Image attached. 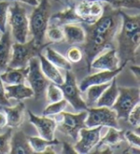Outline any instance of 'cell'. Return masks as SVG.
Wrapping results in <instances>:
<instances>
[{"label":"cell","instance_id":"6da1fadb","mask_svg":"<svg viewBox=\"0 0 140 154\" xmlns=\"http://www.w3.org/2000/svg\"><path fill=\"white\" fill-rule=\"evenodd\" d=\"M120 25V9H114L109 4L104 6L103 14L98 19L93 23H87L85 39L82 45L88 68L91 61L111 44Z\"/></svg>","mask_w":140,"mask_h":154},{"label":"cell","instance_id":"7a4b0ae2","mask_svg":"<svg viewBox=\"0 0 140 154\" xmlns=\"http://www.w3.org/2000/svg\"><path fill=\"white\" fill-rule=\"evenodd\" d=\"M50 10L49 0H40L29 18V32L33 36L35 43L39 46L43 45L50 17Z\"/></svg>","mask_w":140,"mask_h":154},{"label":"cell","instance_id":"3957f363","mask_svg":"<svg viewBox=\"0 0 140 154\" xmlns=\"http://www.w3.org/2000/svg\"><path fill=\"white\" fill-rule=\"evenodd\" d=\"M116 35L119 45L117 55L123 61L122 65L125 66L129 61L136 60L140 43V29L131 31L121 28Z\"/></svg>","mask_w":140,"mask_h":154},{"label":"cell","instance_id":"277c9868","mask_svg":"<svg viewBox=\"0 0 140 154\" xmlns=\"http://www.w3.org/2000/svg\"><path fill=\"white\" fill-rule=\"evenodd\" d=\"M14 2L13 6L9 7L8 21L15 42L23 43L27 41L29 35V18L26 9L18 2Z\"/></svg>","mask_w":140,"mask_h":154},{"label":"cell","instance_id":"5b68a950","mask_svg":"<svg viewBox=\"0 0 140 154\" xmlns=\"http://www.w3.org/2000/svg\"><path fill=\"white\" fill-rule=\"evenodd\" d=\"M88 116L87 110L80 111V113L73 114L62 111L56 115L55 121L57 122V128L62 133L72 137L76 141L79 137L80 130L85 126V119Z\"/></svg>","mask_w":140,"mask_h":154},{"label":"cell","instance_id":"8992f818","mask_svg":"<svg viewBox=\"0 0 140 154\" xmlns=\"http://www.w3.org/2000/svg\"><path fill=\"white\" fill-rule=\"evenodd\" d=\"M119 94L111 108L118 119L127 120L131 111L140 102V90L136 87H118Z\"/></svg>","mask_w":140,"mask_h":154},{"label":"cell","instance_id":"52a82bcc","mask_svg":"<svg viewBox=\"0 0 140 154\" xmlns=\"http://www.w3.org/2000/svg\"><path fill=\"white\" fill-rule=\"evenodd\" d=\"M41 46L35 43L34 39L23 43L15 42L12 44V56L8 68H23L28 66L30 60L39 56Z\"/></svg>","mask_w":140,"mask_h":154},{"label":"cell","instance_id":"ba28073f","mask_svg":"<svg viewBox=\"0 0 140 154\" xmlns=\"http://www.w3.org/2000/svg\"><path fill=\"white\" fill-rule=\"evenodd\" d=\"M88 116L85 119V126H109L118 128V118L115 111L106 106L101 107H89L88 108Z\"/></svg>","mask_w":140,"mask_h":154},{"label":"cell","instance_id":"9c48e42d","mask_svg":"<svg viewBox=\"0 0 140 154\" xmlns=\"http://www.w3.org/2000/svg\"><path fill=\"white\" fill-rule=\"evenodd\" d=\"M26 81L29 82L30 87L34 91V96L37 100L43 96L49 82L40 69L39 57H34L30 60L28 63Z\"/></svg>","mask_w":140,"mask_h":154},{"label":"cell","instance_id":"30bf717a","mask_svg":"<svg viewBox=\"0 0 140 154\" xmlns=\"http://www.w3.org/2000/svg\"><path fill=\"white\" fill-rule=\"evenodd\" d=\"M61 87L63 98L67 100L73 106V108L76 111H82V110H88V105L85 104V102L83 100L81 96V90L77 85L76 78L74 74L67 70L65 73V79H64L63 83L62 85H59Z\"/></svg>","mask_w":140,"mask_h":154},{"label":"cell","instance_id":"8fae6325","mask_svg":"<svg viewBox=\"0 0 140 154\" xmlns=\"http://www.w3.org/2000/svg\"><path fill=\"white\" fill-rule=\"evenodd\" d=\"M102 126L95 127H84L80 130V140L73 147L77 153H88L93 147H95L101 139Z\"/></svg>","mask_w":140,"mask_h":154},{"label":"cell","instance_id":"7c38bea8","mask_svg":"<svg viewBox=\"0 0 140 154\" xmlns=\"http://www.w3.org/2000/svg\"><path fill=\"white\" fill-rule=\"evenodd\" d=\"M104 11V6L100 1L94 0H80L75 6V12L84 22L90 24L98 19Z\"/></svg>","mask_w":140,"mask_h":154},{"label":"cell","instance_id":"4fadbf2b","mask_svg":"<svg viewBox=\"0 0 140 154\" xmlns=\"http://www.w3.org/2000/svg\"><path fill=\"white\" fill-rule=\"evenodd\" d=\"M30 123L33 124L39 132L41 138L45 140H55V131L57 128V122L53 119L48 118V116L39 117L28 111Z\"/></svg>","mask_w":140,"mask_h":154},{"label":"cell","instance_id":"5bb4252c","mask_svg":"<svg viewBox=\"0 0 140 154\" xmlns=\"http://www.w3.org/2000/svg\"><path fill=\"white\" fill-rule=\"evenodd\" d=\"M119 62L120 60L117 52L114 49H110L91 61L89 70L95 69L100 71H113L119 68Z\"/></svg>","mask_w":140,"mask_h":154},{"label":"cell","instance_id":"9a60e30c","mask_svg":"<svg viewBox=\"0 0 140 154\" xmlns=\"http://www.w3.org/2000/svg\"><path fill=\"white\" fill-rule=\"evenodd\" d=\"M124 65L117 68L116 70L113 71H101L99 73L92 74V75L85 77L82 82H81L79 89L81 92H84L85 89L90 85H95V84H103L111 82V79L115 78L118 74L121 73L123 70Z\"/></svg>","mask_w":140,"mask_h":154},{"label":"cell","instance_id":"2e32d148","mask_svg":"<svg viewBox=\"0 0 140 154\" xmlns=\"http://www.w3.org/2000/svg\"><path fill=\"white\" fill-rule=\"evenodd\" d=\"M10 153L13 154L35 153L29 143L28 136H26L22 131H18L13 137H11Z\"/></svg>","mask_w":140,"mask_h":154},{"label":"cell","instance_id":"e0dca14e","mask_svg":"<svg viewBox=\"0 0 140 154\" xmlns=\"http://www.w3.org/2000/svg\"><path fill=\"white\" fill-rule=\"evenodd\" d=\"M28 66L23 68H7L4 72H0V79L6 85L24 83L26 82Z\"/></svg>","mask_w":140,"mask_h":154},{"label":"cell","instance_id":"ac0fdd59","mask_svg":"<svg viewBox=\"0 0 140 154\" xmlns=\"http://www.w3.org/2000/svg\"><path fill=\"white\" fill-rule=\"evenodd\" d=\"M39 60L40 63V69L43 75L48 79V81H51L53 83L57 85H62L63 83L64 79L62 76V74L59 71L58 67L51 63L43 55H39Z\"/></svg>","mask_w":140,"mask_h":154},{"label":"cell","instance_id":"d6986e66","mask_svg":"<svg viewBox=\"0 0 140 154\" xmlns=\"http://www.w3.org/2000/svg\"><path fill=\"white\" fill-rule=\"evenodd\" d=\"M64 38L70 44H83L85 39L84 29L81 25L68 23L62 25Z\"/></svg>","mask_w":140,"mask_h":154},{"label":"cell","instance_id":"ffe728a7","mask_svg":"<svg viewBox=\"0 0 140 154\" xmlns=\"http://www.w3.org/2000/svg\"><path fill=\"white\" fill-rule=\"evenodd\" d=\"M4 112L6 114L7 125L10 127H18L22 124L25 104L23 103H18L15 106H4Z\"/></svg>","mask_w":140,"mask_h":154},{"label":"cell","instance_id":"44dd1931","mask_svg":"<svg viewBox=\"0 0 140 154\" xmlns=\"http://www.w3.org/2000/svg\"><path fill=\"white\" fill-rule=\"evenodd\" d=\"M118 94H119V88L117 86V81L115 77L111 79L110 86L102 93L99 100H97L96 106L97 107L106 106V107L111 108V106L114 104L115 100L118 97Z\"/></svg>","mask_w":140,"mask_h":154},{"label":"cell","instance_id":"7402d4cb","mask_svg":"<svg viewBox=\"0 0 140 154\" xmlns=\"http://www.w3.org/2000/svg\"><path fill=\"white\" fill-rule=\"evenodd\" d=\"M12 44L10 34L6 31L0 38V71H4L8 68L12 56Z\"/></svg>","mask_w":140,"mask_h":154},{"label":"cell","instance_id":"603a6c76","mask_svg":"<svg viewBox=\"0 0 140 154\" xmlns=\"http://www.w3.org/2000/svg\"><path fill=\"white\" fill-rule=\"evenodd\" d=\"M5 91L8 99H14L18 100L32 98L34 96V91L32 88L26 86L24 83L7 85L5 86Z\"/></svg>","mask_w":140,"mask_h":154},{"label":"cell","instance_id":"cb8c5ba5","mask_svg":"<svg viewBox=\"0 0 140 154\" xmlns=\"http://www.w3.org/2000/svg\"><path fill=\"white\" fill-rule=\"evenodd\" d=\"M48 60L58 68L63 69V70H71V63L68 61V60L61 55L60 53L54 50L51 47H45L44 49V55H43Z\"/></svg>","mask_w":140,"mask_h":154},{"label":"cell","instance_id":"d4e9b609","mask_svg":"<svg viewBox=\"0 0 140 154\" xmlns=\"http://www.w3.org/2000/svg\"><path fill=\"white\" fill-rule=\"evenodd\" d=\"M125 142V137H124V131L118 130V128H113V127H110L109 131L106 134V136L103 139H100L98 145L99 147L101 146H116L118 145H121L122 143Z\"/></svg>","mask_w":140,"mask_h":154},{"label":"cell","instance_id":"484cf974","mask_svg":"<svg viewBox=\"0 0 140 154\" xmlns=\"http://www.w3.org/2000/svg\"><path fill=\"white\" fill-rule=\"evenodd\" d=\"M77 21H82V20L77 15L76 12H75V7L71 6L65 11H62V12L53 15L51 19V23L61 26L68 23L77 22Z\"/></svg>","mask_w":140,"mask_h":154},{"label":"cell","instance_id":"4316f807","mask_svg":"<svg viewBox=\"0 0 140 154\" xmlns=\"http://www.w3.org/2000/svg\"><path fill=\"white\" fill-rule=\"evenodd\" d=\"M110 82L107 83H103V84L90 85L85 89V91H87V100H85V104L88 105V108L96 106L97 100H99L102 93L110 86Z\"/></svg>","mask_w":140,"mask_h":154},{"label":"cell","instance_id":"83f0119b","mask_svg":"<svg viewBox=\"0 0 140 154\" xmlns=\"http://www.w3.org/2000/svg\"><path fill=\"white\" fill-rule=\"evenodd\" d=\"M28 140L35 153H44L49 146H57L60 144L56 139L53 141H49L45 140L41 137H28Z\"/></svg>","mask_w":140,"mask_h":154},{"label":"cell","instance_id":"f1b7e54d","mask_svg":"<svg viewBox=\"0 0 140 154\" xmlns=\"http://www.w3.org/2000/svg\"><path fill=\"white\" fill-rule=\"evenodd\" d=\"M94 1L106 2L114 9H140V0H94Z\"/></svg>","mask_w":140,"mask_h":154},{"label":"cell","instance_id":"f546056e","mask_svg":"<svg viewBox=\"0 0 140 154\" xmlns=\"http://www.w3.org/2000/svg\"><path fill=\"white\" fill-rule=\"evenodd\" d=\"M45 35L51 41H54V42H60L64 38L63 31L61 28V26L54 24V23L48 24Z\"/></svg>","mask_w":140,"mask_h":154},{"label":"cell","instance_id":"4dcf8cb0","mask_svg":"<svg viewBox=\"0 0 140 154\" xmlns=\"http://www.w3.org/2000/svg\"><path fill=\"white\" fill-rule=\"evenodd\" d=\"M67 100L65 99H62L59 102L51 103L47 107L43 110V116H52V115H57L59 113H61L62 111H64V109L67 106Z\"/></svg>","mask_w":140,"mask_h":154},{"label":"cell","instance_id":"1f68e13d","mask_svg":"<svg viewBox=\"0 0 140 154\" xmlns=\"http://www.w3.org/2000/svg\"><path fill=\"white\" fill-rule=\"evenodd\" d=\"M47 100L50 103L59 102L63 99V94L61 87L55 83H49L47 86Z\"/></svg>","mask_w":140,"mask_h":154},{"label":"cell","instance_id":"d6a6232c","mask_svg":"<svg viewBox=\"0 0 140 154\" xmlns=\"http://www.w3.org/2000/svg\"><path fill=\"white\" fill-rule=\"evenodd\" d=\"M9 7L10 3L9 1H2L0 0V32L5 33L6 26L8 22V14H9Z\"/></svg>","mask_w":140,"mask_h":154},{"label":"cell","instance_id":"836d02e7","mask_svg":"<svg viewBox=\"0 0 140 154\" xmlns=\"http://www.w3.org/2000/svg\"><path fill=\"white\" fill-rule=\"evenodd\" d=\"M84 57V53L82 49H80L79 47L73 46L70 47L66 52V58L70 63H77L82 60Z\"/></svg>","mask_w":140,"mask_h":154},{"label":"cell","instance_id":"e575fe53","mask_svg":"<svg viewBox=\"0 0 140 154\" xmlns=\"http://www.w3.org/2000/svg\"><path fill=\"white\" fill-rule=\"evenodd\" d=\"M12 137V129L4 134H0V153H10V141Z\"/></svg>","mask_w":140,"mask_h":154},{"label":"cell","instance_id":"d590c367","mask_svg":"<svg viewBox=\"0 0 140 154\" xmlns=\"http://www.w3.org/2000/svg\"><path fill=\"white\" fill-rule=\"evenodd\" d=\"M124 137H125V140L130 144L132 147L138 148L140 147V138L139 135L136 134L135 132H133L132 130H127L124 132Z\"/></svg>","mask_w":140,"mask_h":154},{"label":"cell","instance_id":"8d00e7d4","mask_svg":"<svg viewBox=\"0 0 140 154\" xmlns=\"http://www.w3.org/2000/svg\"><path fill=\"white\" fill-rule=\"evenodd\" d=\"M127 120L132 126H135V127L139 126V125H140V105H139V103L131 111Z\"/></svg>","mask_w":140,"mask_h":154},{"label":"cell","instance_id":"74e56055","mask_svg":"<svg viewBox=\"0 0 140 154\" xmlns=\"http://www.w3.org/2000/svg\"><path fill=\"white\" fill-rule=\"evenodd\" d=\"M1 72V71H0ZM0 105L1 106H12L11 105L10 100H8L6 96V91H5V86L4 83L2 82L1 79H0Z\"/></svg>","mask_w":140,"mask_h":154},{"label":"cell","instance_id":"f35d334b","mask_svg":"<svg viewBox=\"0 0 140 154\" xmlns=\"http://www.w3.org/2000/svg\"><path fill=\"white\" fill-rule=\"evenodd\" d=\"M63 148H62V153H77L76 150L74 149V147H72L67 143H63Z\"/></svg>","mask_w":140,"mask_h":154},{"label":"cell","instance_id":"ab89813d","mask_svg":"<svg viewBox=\"0 0 140 154\" xmlns=\"http://www.w3.org/2000/svg\"><path fill=\"white\" fill-rule=\"evenodd\" d=\"M7 1H17V2H22L30 5V6L36 7L39 4V0H7Z\"/></svg>","mask_w":140,"mask_h":154},{"label":"cell","instance_id":"60d3db41","mask_svg":"<svg viewBox=\"0 0 140 154\" xmlns=\"http://www.w3.org/2000/svg\"><path fill=\"white\" fill-rule=\"evenodd\" d=\"M5 125H7L6 114L3 112H0V128H3Z\"/></svg>","mask_w":140,"mask_h":154},{"label":"cell","instance_id":"b9f144b4","mask_svg":"<svg viewBox=\"0 0 140 154\" xmlns=\"http://www.w3.org/2000/svg\"><path fill=\"white\" fill-rule=\"evenodd\" d=\"M131 71L134 74V77L136 78L137 81H139V75H140L139 66H137V65H132V66L131 67Z\"/></svg>","mask_w":140,"mask_h":154},{"label":"cell","instance_id":"7bdbcfd3","mask_svg":"<svg viewBox=\"0 0 140 154\" xmlns=\"http://www.w3.org/2000/svg\"><path fill=\"white\" fill-rule=\"evenodd\" d=\"M2 34H3V33H1V32H0V38H1V36H2Z\"/></svg>","mask_w":140,"mask_h":154},{"label":"cell","instance_id":"ee69618b","mask_svg":"<svg viewBox=\"0 0 140 154\" xmlns=\"http://www.w3.org/2000/svg\"><path fill=\"white\" fill-rule=\"evenodd\" d=\"M39 1H40V0H39ZM56 1H58V2H60V1H61V0H56Z\"/></svg>","mask_w":140,"mask_h":154}]
</instances>
